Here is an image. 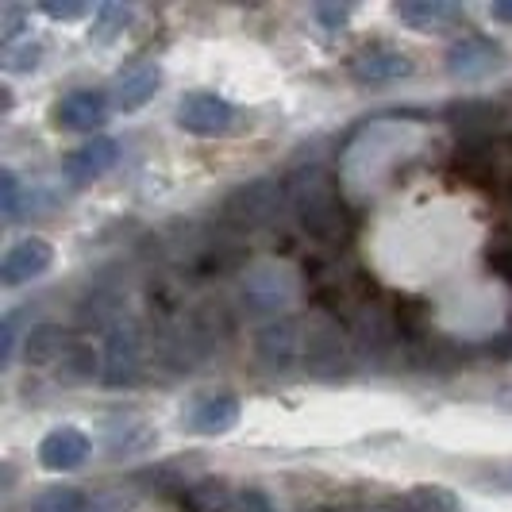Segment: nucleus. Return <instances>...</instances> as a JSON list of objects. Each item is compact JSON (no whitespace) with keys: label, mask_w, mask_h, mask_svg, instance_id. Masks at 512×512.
<instances>
[{"label":"nucleus","mask_w":512,"mask_h":512,"mask_svg":"<svg viewBox=\"0 0 512 512\" xmlns=\"http://www.w3.org/2000/svg\"><path fill=\"white\" fill-rule=\"evenodd\" d=\"M289 201V185L274 178H255L235 185L228 197L220 201V224H228L235 231H262L274 228L285 216Z\"/></svg>","instance_id":"f257e3e1"},{"label":"nucleus","mask_w":512,"mask_h":512,"mask_svg":"<svg viewBox=\"0 0 512 512\" xmlns=\"http://www.w3.org/2000/svg\"><path fill=\"white\" fill-rule=\"evenodd\" d=\"M151 355V335L143 332V324L135 316H120L108 332H104V370L101 382L120 389L135 385L143 378V362Z\"/></svg>","instance_id":"f03ea898"},{"label":"nucleus","mask_w":512,"mask_h":512,"mask_svg":"<svg viewBox=\"0 0 512 512\" xmlns=\"http://www.w3.org/2000/svg\"><path fill=\"white\" fill-rule=\"evenodd\" d=\"M351 370V351H347V339L343 332L312 316L305 320V355H301V374L316 378V382H339L343 374Z\"/></svg>","instance_id":"7ed1b4c3"},{"label":"nucleus","mask_w":512,"mask_h":512,"mask_svg":"<svg viewBox=\"0 0 512 512\" xmlns=\"http://www.w3.org/2000/svg\"><path fill=\"white\" fill-rule=\"evenodd\" d=\"M289 201L297 208L301 224H305L312 235H332L339 231V205H335L332 181L324 170H301L293 185H289Z\"/></svg>","instance_id":"20e7f679"},{"label":"nucleus","mask_w":512,"mask_h":512,"mask_svg":"<svg viewBox=\"0 0 512 512\" xmlns=\"http://www.w3.org/2000/svg\"><path fill=\"white\" fill-rule=\"evenodd\" d=\"M255 359L274 370V374H289L301 370V355H305V320L293 316H278L270 324H262L255 332Z\"/></svg>","instance_id":"39448f33"},{"label":"nucleus","mask_w":512,"mask_h":512,"mask_svg":"<svg viewBox=\"0 0 512 512\" xmlns=\"http://www.w3.org/2000/svg\"><path fill=\"white\" fill-rule=\"evenodd\" d=\"M239 301L247 312H282L293 305V278L278 266H258L251 274H243L239 282Z\"/></svg>","instance_id":"423d86ee"},{"label":"nucleus","mask_w":512,"mask_h":512,"mask_svg":"<svg viewBox=\"0 0 512 512\" xmlns=\"http://www.w3.org/2000/svg\"><path fill=\"white\" fill-rule=\"evenodd\" d=\"M235 120V108L216 93H189L178 104V124L189 135H224Z\"/></svg>","instance_id":"0eeeda50"},{"label":"nucleus","mask_w":512,"mask_h":512,"mask_svg":"<svg viewBox=\"0 0 512 512\" xmlns=\"http://www.w3.org/2000/svg\"><path fill=\"white\" fill-rule=\"evenodd\" d=\"M501 47L493 43V39H482V35H466L459 43H451V51H447V74L451 77H462V81H470V77H486L489 70H497L501 66Z\"/></svg>","instance_id":"6e6552de"},{"label":"nucleus","mask_w":512,"mask_h":512,"mask_svg":"<svg viewBox=\"0 0 512 512\" xmlns=\"http://www.w3.org/2000/svg\"><path fill=\"white\" fill-rule=\"evenodd\" d=\"M120 162V143L116 139H89L85 147H77L62 158V174L74 181V185H89L97 181L101 174H108L112 166Z\"/></svg>","instance_id":"1a4fd4ad"},{"label":"nucleus","mask_w":512,"mask_h":512,"mask_svg":"<svg viewBox=\"0 0 512 512\" xmlns=\"http://www.w3.org/2000/svg\"><path fill=\"white\" fill-rule=\"evenodd\" d=\"M54 262V247L47 243V239H20L8 255H4V262H0V282L8 285H24L31 282V278H39V274H47Z\"/></svg>","instance_id":"9d476101"},{"label":"nucleus","mask_w":512,"mask_h":512,"mask_svg":"<svg viewBox=\"0 0 512 512\" xmlns=\"http://www.w3.org/2000/svg\"><path fill=\"white\" fill-rule=\"evenodd\" d=\"M54 120L66 131H97L108 120V97L97 89H74L58 101Z\"/></svg>","instance_id":"9b49d317"},{"label":"nucleus","mask_w":512,"mask_h":512,"mask_svg":"<svg viewBox=\"0 0 512 512\" xmlns=\"http://www.w3.org/2000/svg\"><path fill=\"white\" fill-rule=\"evenodd\" d=\"M89 451H93V443L81 428H54L39 443V462L47 470H77L89 459Z\"/></svg>","instance_id":"f8f14e48"},{"label":"nucleus","mask_w":512,"mask_h":512,"mask_svg":"<svg viewBox=\"0 0 512 512\" xmlns=\"http://www.w3.org/2000/svg\"><path fill=\"white\" fill-rule=\"evenodd\" d=\"M351 74L362 85H389V81H401V77L412 74L409 54L389 51V47H374V51H362L355 62H351Z\"/></svg>","instance_id":"ddd939ff"},{"label":"nucleus","mask_w":512,"mask_h":512,"mask_svg":"<svg viewBox=\"0 0 512 512\" xmlns=\"http://www.w3.org/2000/svg\"><path fill=\"white\" fill-rule=\"evenodd\" d=\"M185 424H189L193 432H201V436H224V432H231V428L239 424V401H235L231 393L201 397V401L189 409Z\"/></svg>","instance_id":"4468645a"},{"label":"nucleus","mask_w":512,"mask_h":512,"mask_svg":"<svg viewBox=\"0 0 512 512\" xmlns=\"http://www.w3.org/2000/svg\"><path fill=\"white\" fill-rule=\"evenodd\" d=\"M158 85H162V70L154 62L131 66L128 74H120V81H116V108L120 112H139L158 93Z\"/></svg>","instance_id":"2eb2a0df"},{"label":"nucleus","mask_w":512,"mask_h":512,"mask_svg":"<svg viewBox=\"0 0 512 512\" xmlns=\"http://www.w3.org/2000/svg\"><path fill=\"white\" fill-rule=\"evenodd\" d=\"M104 370V359L89 347V343H77L70 339V347H66V355L58 359L54 366V374L62 378L66 385H81V382H93L97 374Z\"/></svg>","instance_id":"dca6fc26"},{"label":"nucleus","mask_w":512,"mask_h":512,"mask_svg":"<svg viewBox=\"0 0 512 512\" xmlns=\"http://www.w3.org/2000/svg\"><path fill=\"white\" fill-rule=\"evenodd\" d=\"M66 347H70V339L58 324H39L27 332V362L31 366H58Z\"/></svg>","instance_id":"f3484780"},{"label":"nucleus","mask_w":512,"mask_h":512,"mask_svg":"<svg viewBox=\"0 0 512 512\" xmlns=\"http://www.w3.org/2000/svg\"><path fill=\"white\" fill-rule=\"evenodd\" d=\"M389 512H462L459 501L447 493V489H412V493H405V497H393L389 505H385Z\"/></svg>","instance_id":"a211bd4d"},{"label":"nucleus","mask_w":512,"mask_h":512,"mask_svg":"<svg viewBox=\"0 0 512 512\" xmlns=\"http://www.w3.org/2000/svg\"><path fill=\"white\" fill-rule=\"evenodd\" d=\"M393 12L412 27H436V24L455 20V8L443 4V0H401Z\"/></svg>","instance_id":"6ab92c4d"},{"label":"nucleus","mask_w":512,"mask_h":512,"mask_svg":"<svg viewBox=\"0 0 512 512\" xmlns=\"http://www.w3.org/2000/svg\"><path fill=\"white\" fill-rule=\"evenodd\" d=\"M131 24V8L128 4H116V0H104L97 4V12H93V43H116L120 39V31Z\"/></svg>","instance_id":"aec40b11"},{"label":"nucleus","mask_w":512,"mask_h":512,"mask_svg":"<svg viewBox=\"0 0 512 512\" xmlns=\"http://www.w3.org/2000/svg\"><path fill=\"white\" fill-rule=\"evenodd\" d=\"M151 443H154V432L143 428V424H135V428H116V432H108V455H112V459H131V455H143Z\"/></svg>","instance_id":"412c9836"},{"label":"nucleus","mask_w":512,"mask_h":512,"mask_svg":"<svg viewBox=\"0 0 512 512\" xmlns=\"http://www.w3.org/2000/svg\"><path fill=\"white\" fill-rule=\"evenodd\" d=\"M185 501L197 512H231L235 493H231L224 482H197V486L185 493Z\"/></svg>","instance_id":"4be33fe9"},{"label":"nucleus","mask_w":512,"mask_h":512,"mask_svg":"<svg viewBox=\"0 0 512 512\" xmlns=\"http://www.w3.org/2000/svg\"><path fill=\"white\" fill-rule=\"evenodd\" d=\"M27 512H85L81 489H43L35 501H27Z\"/></svg>","instance_id":"5701e85b"},{"label":"nucleus","mask_w":512,"mask_h":512,"mask_svg":"<svg viewBox=\"0 0 512 512\" xmlns=\"http://www.w3.org/2000/svg\"><path fill=\"white\" fill-rule=\"evenodd\" d=\"M43 58V47L39 43H24V47H8L4 51V70L8 74H31Z\"/></svg>","instance_id":"b1692460"},{"label":"nucleus","mask_w":512,"mask_h":512,"mask_svg":"<svg viewBox=\"0 0 512 512\" xmlns=\"http://www.w3.org/2000/svg\"><path fill=\"white\" fill-rule=\"evenodd\" d=\"M231 512H274V505H270V497L262 489H235Z\"/></svg>","instance_id":"393cba45"},{"label":"nucleus","mask_w":512,"mask_h":512,"mask_svg":"<svg viewBox=\"0 0 512 512\" xmlns=\"http://www.w3.org/2000/svg\"><path fill=\"white\" fill-rule=\"evenodd\" d=\"M0 208H4L8 220H16V212H20V181L12 170L0 174Z\"/></svg>","instance_id":"a878e982"},{"label":"nucleus","mask_w":512,"mask_h":512,"mask_svg":"<svg viewBox=\"0 0 512 512\" xmlns=\"http://www.w3.org/2000/svg\"><path fill=\"white\" fill-rule=\"evenodd\" d=\"M43 12H47L51 20H81V16L89 12V4H81V0H66V4L47 0V4H43Z\"/></svg>","instance_id":"bb28decb"},{"label":"nucleus","mask_w":512,"mask_h":512,"mask_svg":"<svg viewBox=\"0 0 512 512\" xmlns=\"http://www.w3.org/2000/svg\"><path fill=\"white\" fill-rule=\"evenodd\" d=\"M347 16H351V8H347V4H316V20L328 27V31H335Z\"/></svg>","instance_id":"cd10ccee"},{"label":"nucleus","mask_w":512,"mask_h":512,"mask_svg":"<svg viewBox=\"0 0 512 512\" xmlns=\"http://www.w3.org/2000/svg\"><path fill=\"white\" fill-rule=\"evenodd\" d=\"M20 31H24V12H20V8H4V24H0L4 43H12Z\"/></svg>","instance_id":"c85d7f7f"},{"label":"nucleus","mask_w":512,"mask_h":512,"mask_svg":"<svg viewBox=\"0 0 512 512\" xmlns=\"http://www.w3.org/2000/svg\"><path fill=\"white\" fill-rule=\"evenodd\" d=\"M489 482L497 489H505V493H512V466H505V470H493L489 474Z\"/></svg>","instance_id":"c756f323"},{"label":"nucleus","mask_w":512,"mask_h":512,"mask_svg":"<svg viewBox=\"0 0 512 512\" xmlns=\"http://www.w3.org/2000/svg\"><path fill=\"white\" fill-rule=\"evenodd\" d=\"M489 16H493V20H505V24H512V0H497V4L489 8Z\"/></svg>","instance_id":"7c9ffc66"},{"label":"nucleus","mask_w":512,"mask_h":512,"mask_svg":"<svg viewBox=\"0 0 512 512\" xmlns=\"http://www.w3.org/2000/svg\"><path fill=\"white\" fill-rule=\"evenodd\" d=\"M382 512H389V509H382Z\"/></svg>","instance_id":"2f4dec72"}]
</instances>
